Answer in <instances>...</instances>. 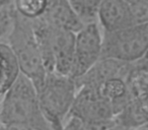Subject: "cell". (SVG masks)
I'll return each instance as SVG.
<instances>
[{
  "instance_id": "obj_8",
  "label": "cell",
  "mask_w": 148,
  "mask_h": 130,
  "mask_svg": "<svg viewBox=\"0 0 148 130\" xmlns=\"http://www.w3.org/2000/svg\"><path fill=\"white\" fill-rule=\"evenodd\" d=\"M97 23L106 32L118 31L137 25L131 5L127 0H101L97 12Z\"/></svg>"
},
{
  "instance_id": "obj_1",
  "label": "cell",
  "mask_w": 148,
  "mask_h": 130,
  "mask_svg": "<svg viewBox=\"0 0 148 130\" xmlns=\"http://www.w3.org/2000/svg\"><path fill=\"white\" fill-rule=\"evenodd\" d=\"M0 121L25 124L37 130H55L44 115L37 87L25 74L1 96Z\"/></svg>"
},
{
  "instance_id": "obj_16",
  "label": "cell",
  "mask_w": 148,
  "mask_h": 130,
  "mask_svg": "<svg viewBox=\"0 0 148 130\" xmlns=\"http://www.w3.org/2000/svg\"><path fill=\"white\" fill-rule=\"evenodd\" d=\"M130 5L135 23L137 25L148 23V0H137Z\"/></svg>"
},
{
  "instance_id": "obj_11",
  "label": "cell",
  "mask_w": 148,
  "mask_h": 130,
  "mask_svg": "<svg viewBox=\"0 0 148 130\" xmlns=\"http://www.w3.org/2000/svg\"><path fill=\"white\" fill-rule=\"evenodd\" d=\"M127 85L132 100L148 94V57L132 63L127 77Z\"/></svg>"
},
{
  "instance_id": "obj_19",
  "label": "cell",
  "mask_w": 148,
  "mask_h": 130,
  "mask_svg": "<svg viewBox=\"0 0 148 130\" xmlns=\"http://www.w3.org/2000/svg\"><path fill=\"white\" fill-rule=\"evenodd\" d=\"M107 130H128V129H125V128L121 127V126H118L117 124H114L113 126H111L110 128H108Z\"/></svg>"
},
{
  "instance_id": "obj_3",
  "label": "cell",
  "mask_w": 148,
  "mask_h": 130,
  "mask_svg": "<svg viewBox=\"0 0 148 130\" xmlns=\"http://www.w3.org/2000/svg\"><path fill=\"white\" fill-rule=\"evenodd\" d=\"M6 43L16 54L23 74L33 81L37 89H40L47 78L48 72L33 21L18 14L15 28Z\"/></svg>"
},
{
  "instance_id": "obj_10",
  "label": "cell",
  "mask_w": 148,
  "mask_h": 130,
  "mask_svg": "<svg viewBox=\"0 0 148 130\" xmlns=\"http://www.w3.org/2000/svg\"><path fill=\"white\" fill-rule=\"evenodd\" d=\"M1 56V83L0 91L4 95L23 74L18 58L7 43H0Z\"/></svg>"
},
{
  "instance_id": "obj_5",
  "label": "cell",
  "mask_w": 148,
  "mask_h": 130,
  "mask_svg": "<svg viewBox=\"0 0 148 130\" xmlns=\"http://www.w3.org/2000/svg\"><path fill=\"white\" fill-rule=\"evenodd\" d=\"M148 54V23L113 32L103 31V59L136 62Z\"/></svg>"
},
{
  "instance_id": "obj_12",
  "label": "cell",
  "mask_w": 148,
  "mask_h": 130,
  "mask_svg": "<svg viewBox=\"0 0 148 130\" xmlns=\"http://www.w3.org/2000/svg\"><path fill=\"white\" fill-rule=\"evenodd\" d=\"M18 17L15 5L0 6V43H6L12 34Z\"/></svg>"
},
{
  "instance_id": "obj_7",
  "label": "cell",
  "mask_w": 148,
  "mask_h": 130,
  "mask_svg": "<svg viewBox=\"0 0 148 130\" xmlns=\"http://www.w3.org/2000/svg\"><path fill=\"white\" fill-rule=\"evenodd\" d=\"M69 116H75L91 124L115 123L113 108L97 89L88 85L77 87V94Z\"/></svg>"
},
{
  "instance_id": "obj_15",
  "label": "cell",
  "mask_w": 148,
  "mask_h": 130,
  "mask_svg": "<svg viewBox=\"0 0 148 130\" xmlns=\"http://www.w3.org/2000/svg\"><path fill=\"white\" fill-rule=\"evenodd\" d=\"M115 123L91 124L75 116H69L64 124L63 130H107Z\"/></svg>"
},
{
  "instance_id": "obj_13",
  "label": "cell",
  "mask_w": 148,
  "mask_h": 130,
  "mask_svg": "<svg viewBox=\"0 0 148 130\" xmlns=\"http://www.w3.org/2000/svg\"><path fill=\"white\" fill-rule=\"evenodd\" d=\"M48 2L49 0H15L14 5L19 15L35 21L45 13Z\"/></svg>"
},
{
  "instance_id": "obj_17",
  "label": "cell",
  "mask_w": 148,
  "mask_h": 130,
  "mask_svg": "<svg viewBox=\"0 0 148 130\" xmlns=\"http://www.w3.org/2000/svg\"><path fill=\"white\" fill-rule=\"evenodd\" d=\"M1 130H37L29 125L19 123L13 124H1Z\"/></svg>"
},
{
  "instance_id": "obj_4",
  "label": "cell",
  "mask_w": 148,
  "mask_h": 130,
  "mask_svg": "<svg viewBox=\"0 0 148 130\" xmlns=\"http://www.w3.org/2000/svg\"><path fill=\"white\" fill-rule=\"evenodd\" d=\"M38 94L43 113L52 127L63 130L76 98V80L71 76L48 73Z\"/></svg>"
},
{
  "instance_id": "obj_6",
  "label": "cell",
  "mask_w": 148,
  "mask_h": 130,
  "mask_svg": "<svg viewBox=\"0 0 148 130\" xmlns=\"http://www.w3.org/2000/svg\"><path fill=\"white\" fill-rule=\"evenodd\" d=\"M103 59V30L97 21L84 25L75 36L71 77L78 79Z\"/></svg>"
},
{
  "instance_id": "obj_20",
  "label": "cell",
  "mask_w": 148,
  "mask_h": 130,
  "mask_svg": "<svg viewBox=\"0 0 148 130\" xmlns=\"http://www.w3.org/2000/svg\"><path fill=\"white\" fill-rule=\"evenodd\" d=\"M127 1L129 3H133V2H135V1H137V0H127Z\"/></svg>"
},
{
  "instance_id": "obj_9",
  "label": "cell",
  "mask_w": 148,
  "mask_h": 130,
  "mask_svg": "<svg viewBox=\"0 0 148 130\" xmlns=\"http://www.w3.org/2000/svg\"><path fill=\"white\" fill-rule=\"evenodd\" d=\"M41 19L52 27L75 34L85 25L69 0H49L47 9Z\"/></svg>"
},
{
  "instance_id": "obj_14",
  "label": "cell",
  "mask_w": 148,
  "mask_h": 130,
  "mask_svg": "<svg viewBox=\"0 0 148 130\" xmlns=\"http://www.w3.org/2000/svg\"><path fill=\"white\" fill-rule=\"evenodd\" d=\"M69 2L85 25L97 21L101 0H69Z\"/></svg>"
},
{
  "instance_id": "obj_18",
  "label": "cell",
  "mask_w": 148,
  "mask_h": 130,
  "mask_svg": "<svg viewBox=\"0 0 148 130\" xmlns=\"http://www.w3.org/2000/svg\"><path fill=\"white\" fill-rule=\"evenodd\" d=\"M15 0H0V6H5V5H13Z\"/></svg>"
},
{
  "instance_id": "obj_2",
  "label": "cell",
  "mask_w": 148,
  "mask_h": 130,
  "mask_svg": "<svg viewBox=\"0 0 148 130\" xmlns=\"http://www.w3.org/2000/svg\"><path fill=\"white\" fill-rule=\"evenodd\" d=\"M33 23L47 72L71 76L76 34L52 27L41 17Z\"/></svg>"
}]
</instances>
